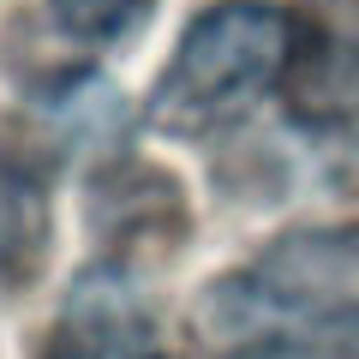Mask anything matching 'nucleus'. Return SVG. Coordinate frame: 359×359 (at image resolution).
Listing matches in <instances>:
<instances>
[{
  "label": "nucleus",
  "instance_id": "6",
  "mask_svg": "<svg viewBox=\"0 0 359 359\" xmlns=\"http://www.w3.org/2000/svg\"><path fill=\"white\" fill-rule=\"evenodd\" d=\"M150 6H156V0H48L54 25H60L72 42H90V48L126 42L132 30H144Z\"/></svg>",
  "mask_w": 359,
  "mask_h": 359
},
{
  "label": "nucleus",
  "instance_id": "4",
  "mask_svg": "<svg viewBox=\"0 0 359 359\" xmlns=\"http://www.w3.org/2000/svg\"><path fill=\"white\" fill-rule=\"evenodd\" d=\"M42 359H168L162 330L114 269H90L60 306Z\"/></svg>",
  "mask_w": 359,
  "mask_h": 359
},
{
  "label": "nucleus",
  "instance_id": "3",
  "mask_svg": "<svg viewBox=\"0 0 359 359\" xmlns=\"http://www.w3.org/2000/svg\"><path fill=\"white\" fill-rule=\"evenodd\" d=\"M282 102L299 126L341 132L359 120V0H299L287 6Z\"/></svg>",
  "mask_w": 359,
  "mask_h": 359
},
{
  "label": "nucleus",
  "instance_id": "5",
  "mask_svg": "<svg viewBox=\"0 0 359 359\" xmlns=\"http://www.w3.org/2000/svg\"><path fill=\"white\" fill-rule=\"evenodd\" d=\"M48 257V168L30 144L0 132V287L30 282Z\"/></svg>",
  "mask_w": 359,
  "mask_h": 359
},
{
  "label": "nucleus",
  "instance_id": "1",
  "mask_svg": "<svg viewBox=\"0 0 359 359\" xmlns=\"http://www.w3.org/2000/svg\"><path fill=\"white\" fill-rule=\"evenodd\" d=\"M204 359H353L359 222L294 228L198 294Z\"/></svg>",
  "mask_w": 359,
  "mask_h": 359
},
{
  "label": "nucleus",
  "instance_id": "2",
  "mask_svg": "<svg viewBox=\"0 0 359 359\" xmlns=\"http://www.w3.org/2000/svg\"><path fill=\"white\" fill-rule=\"evenodd\" d=\"M287 30V13L269 0H222L198 13L150 90V126L168 138L233 126L264 90H282Z\"/></svg>",
  "mask_w": 359,
  "mask_h": 359
}]
</instances>
